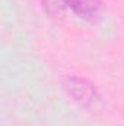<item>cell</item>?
I'll return each instance as SVG.
<instances>
[{"label":"cell","instance_id":"6da1fadb","mask_svg":"<svg viewBox=\"0 0 124 126\" xmlns=\"http://www.w3.org/2000/svg\"><path fill=\"white\" fill-rule=\"evenodd\" d=\"M63 88L79 107L88 111H93L102 106V97L96 85L83 76H66L63 79Z\"/></svg>","mask_w":124,"mask_h":126},{"label":"cell","instance_id":"7a4b0ae2","mask_svg":"<svg viewBox=\"0 0 124 126\" xmlns=\"http://www.w3.org/2000/svg\"><path fill=\"white\" fill-rule=\"evenodd\" d=\"M67 7L80 19L96 22L102 12V0H66Z\"/></svg>","mask_w":124,"mask_h":126},{"label":"cell","instance_id":"3957f363","mask_svg":"<svg viewBox=\"0 0 124 126\" xmlns=\"http://www.w3.org/2000/svg\"><path fill=\"white\" fill-rule=\"evenodd\" d=\"M39 4L45 15L51 18H59L64 15V10L67 9L66 0H39Z\"/></svg>","mask_w":124,"mask_h":126}]
</instances>
